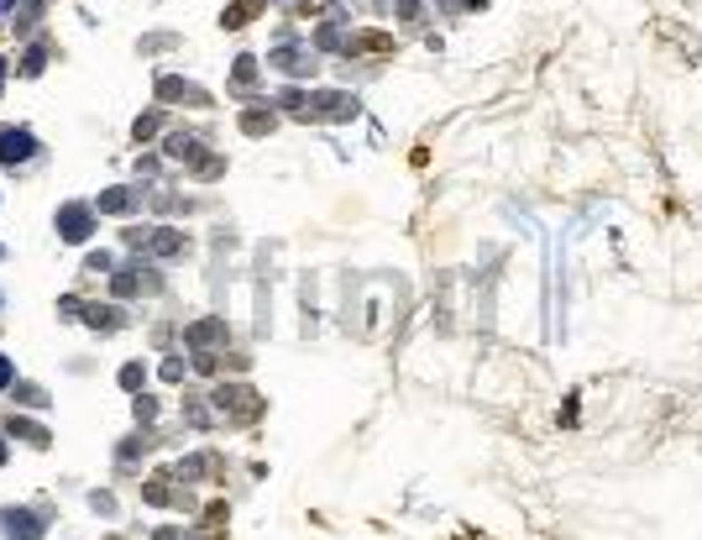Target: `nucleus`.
<instances>
[{
  "mask_svg": "<svg viewBox=\"0 0 702 540\" xmlns=\"http://www.w3.org/2000/svg\"><path fill=\"white\" fill-rule=\"evenodd\" d=\"M32 158H37V137L27 126H5L0 131V163L16 168V163H32Z\"/></svg>",
  "mask_w": 702,
  "mask_h": 540,
  "instance_id": "f257e3e1",
  "label": "nucleus"
},
{
  "mask_svg": "<svg viewBox=\"0 0 702 540\" xmlns=\"http://www.w3.org/2000/svg\"><path fill=\"white\" fill-rule=\"evenodd\" d=\"M0 536L5 540H43V525L32 509H0Z\"/></svg>",
  "mask_w": 702,
  "mask_h": 540,
  "instance_id": "f03ea898",
  "label": "nucleus"
},
{
  "mask_svg": "<svg viewBox=\"0 0 702 540\" xmlns=\"http://www.w3.org/2000/svg\"><path fill=\"white\" fill-rule=\"evenodd\" d=\"M90 226H95V210H90V205H63V210H58L63 241H84V237H90Z\"/></svg>",
  "mask_w": 702,
  "mask_h": 540,
  "instance_id": "7ed1b4c3",
  "label": "nucleus"
},
{
  "mask_svg": "<svg viewBox=\"0 0 702 540\" xmlns=\"http://www.w3.org/2000/svg\"><path fill=\"white\" fill-rule=\"evenodd\" d=\"M16 383V367H11V357H0V388H11Z\"/></svg>",
  "mask_w": 702,
  "mask_h": 540,
  "instance_id": "20e7f679",
  "label": "nucleus"
},
{
  "mask_svg": "<svg viewBox=\"0 0 702 540\" xmlns=\"http://www.w3.org/2000/svg\"><path fill=\"white\" fill-rule=\"evenodd\" d=\"M0 462H5V446H0Z\"/></svg>",
  "mask_w": 702,
  "mask_h": 540,
  "instance_id": "39448f33",
  "label": "nucleus"
},
{
  "mask_svg": "<svg viewBox=\"0 0 702 540\" xmlns=\"http://www.w3.org/2000/svg\"><path fill=\"white\" fill-rule=\"evenodd\" d=\"M0 257H5V252H0Z\"/></svg>",
  "mask_w": 702,
  "mask_h": 540,
  "instance_id": "423d86ee",
  "label": "nucleus"
}]
</instances>
